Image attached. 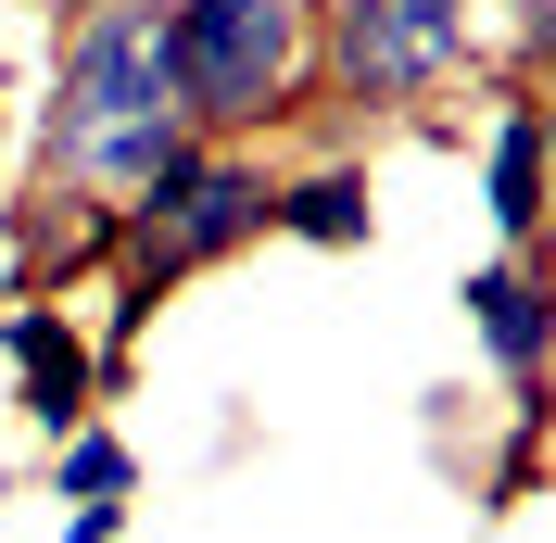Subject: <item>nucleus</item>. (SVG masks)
I'll list each match as a JSON object with an SVG mask.
<instances>
[{
	"label": "nucleus",
	"instance_id": "f257e3e1",
	"mask_svg": "<svg viewBox=\"0 0 556 543\" xmlns=\"http://www.w3.org/2000/svg\"><path fill=\"white\" fill-rule=\"evenodd\" d=\"M38 152L76 190H114L139 203L152 177H177L203 139L177 114V51H165V0H76L64 26V76H51V114H38Z\"/></svg>",
	"mask_w": 556,
	"mask_h": 543
},
{
	"label": "nucleus",
	"instance_id": "f03ea898",
	"mask_svg": "<svg viewBox=\"0 0 556 543\" xmlns=\"http://www.w3.org/2000/svg\"><path fill=\"white\" fill-rule=\"evenodd\" d=\"M165 51L190 139L278 127L291 89L316 76V0H165Z\"/></svg>",
	"mask_w": 556,
	"mask_h": 543
},
{
	"label": "nucleus",
	"instance_id": "7ed1b4c3",
	"mask_svg": "<svg viewBox=\"0 0 556 543\" xmlns=\"http://www.w3.org/2000/svg\"><path fill=\"white\" fill-rule=\"evenodd\" d=\"M114 228H127V304H114V341H139V316L165 304L177 278L228 266L241 240L278 228V177L253 165V152H190V165L152 177L139 203H114Z\"/></svg>",
	"mask_w": 556,
	"mask_h": 543
},
{
	"label": "nucleus",
	"instance_id": "20e7f679",
	"mask_svg": "<svg viewBox=\"0 0 556 543\" xmlns=\"http://www.w3.org/2000/svg\"><path fill=\"white\" fill-rule=\"evenodd\" d=\"M481 51V0H316V76L367 114L455 89Z\"/></svg>",
	"mask_w": 556,
	"mask_h": 543
},
{
	"label": "nucleus",
	"instance_id": "39448f33",
	"mask_svg": "<svg viewBox=\"0 0 556 543\" xmlns=\"http://www.w3.org/2000/svg\"><path fill=\"white\" fill-rule=\"evenodd\" d=\"M0 354H13V405L38 417V442H64V430L102 417V354H89L51 304H13V316H0Z\"/></svg>",
	"mask_w": 556,
	"mask_h": 543
},
{
	"label": "nucleus",
	"instance_id": "423d86ee",
	"mask_svg": "<svg viewBox=\"0 0 556 543\" xmlns=\"http://www.w3.org/2000/svg\"><path fill=\"white\" fill-rule=\"evenodd\" d=\"M455 304H468V329H481L493 367L519 379V392H544V367H556V278L531 266V253H493V266H468V291H455Z\"/></svg>",
	"mask_w": 556,
	"mask_h": 543
},
{
	"label": "nucleus",
	"instance_id": "0eeeda50",
	"mask_svg": "<svg viewBox=\"0 0 556 543\" xmlns=\"http://www.w3.org/2000/svg\"><path fill=\"white\" fill-rule=\"evenodd\" d=\"M544 203H556V152H544V102H506L481 139V215L506 253H531L544 240Z\"/></svg>",
	"mask_w": 556,
	"mask_h": 543
},
{
	"label": "nucleus",
	"instance_id": "6e6552de",
	"mask_svg": "<svg viewBox=\"0 0 556 543\" xmlns=\"http://www.w3.org/2000/svg\"><path fill=\"white\" fill-rule=\"evenodd\" d=\"M278 240H316V253H367V240H380L367 165H304V177H278Z\"/></svg>",
	"mask_w": 556,
	"mask_h": 543
},
{
	"label": "nucleus",
	"instance_id": "1a4fd4ad",
	"mask_svg": "<svg viewBox=\"0 0 556 543\" xmlns=\"http://www.w3.org/2000/svg\"><path fill=\"white\" fill-rule=\"evenodd\" d=\"M127 480H139V455H127V430H102V417L51 442V493H64V506H127Z\"/></svg>",
	"mask_w": 556,
	"mask_h": 543
},
{
	"label": "nucleus",
	"instance_id": "9d476101",
	"mask_svg": "<svg viewBox=\"0 0 556 543\" xmlns=\"http://www.w3.org/2000/svg\"><path fill=\"white\" fill-rule=\"evenodd\" d=\"M114 531H127V506H76L64 518V543H114Z\"/></svg>",
	"mask_w": 556,
	"mask_h": 543
},
{
	"label": "nucleus",
	"instance_id": "9b49d317",
	"mask_svg": "<svg viewBox=\"0 0 556 543\" xmlns=\"http://www.w3.org/2000/svg\"><path fill=\"white\" fill-rule=\"evenodd\" d=\"M544 152H556V89H544Z\"/></svg>",
	"mask_w": 556,
	"mask_h": 543
},
{
	"label": "nucleus",
	"instance_id": "f8f14e48",
	"mask_svg": "<svg viewBox=\"0 0 556 543\" xmlns=\"http://www.w3.org/2000/svg\"><path fill=\"white\" fill-rule=\"evenodd\" d=\"M0 506H13V468H0Z\"/></svg>",
	"mask_w": 556,
	"mask_h": 543
},
{
	"label": "nucleus",
	"instance_id": "ddd939ff",
	"mask_svg": "<svg viewBox=\"0 0 556 543\" xmlns=\"http://www.w3.org/2000/svg\"><path fill=\"white\" fill-rule=\"evenodd\" d=\"M544 240H556V203H544Z\"/></svg>",
	"mask_w": 556,
	"mask_h": 543
}]
</instances>
